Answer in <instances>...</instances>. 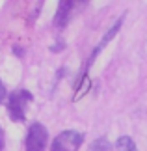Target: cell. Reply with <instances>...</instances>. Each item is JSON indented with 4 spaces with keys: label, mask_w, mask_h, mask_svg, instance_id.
<instances>
[{
    "label": "cell",
    "mask_w": 147,
    "mask_h": 151,
    "mask_svg": "<svg viewBox=\"0 0 147 151\" xmlns=\"http://www.w3.org/2000/svg\"><path fill=\"white\" fill-rule=\"evenodd\" d=\"M82 142H84V134L82 132L67 129L54 138V142L50 146V151H78Z\"/></svg>",
    "instance_id": "7a4b0ae2"
},
{
    "label": "cell",
    "mask_w": 147,
    "mask_h": 151,
    "mask_svg": "<svg viewBox=\"0 0 147 151\" xmlns=\"http://www.w3.org/2000/svg\"><path fill=\"white\" fill-rule=\"evenodd\" d=\"M32 101V93L26 90H15L9 95L8 101V110L13 121H24V112H26V104Z\"/></svg>",
    "instance_id": "6da1fadb"
},
{
    "label": "cell",
    "mask_w": 147,
    "mask_h": 151,
    "mask_svg": "<svg viewBox=\"0 0 147 151\" xmlns=\"http://www.w3.org/2000/svg\"><path fill=\"white\" fill-rule=\"evenodd\" d=\"M71 11H73V2H69V0L60 2L56 17H54V26L56 28H65V24L69 22V17H71Z\"/></svg>",
    "instance_id": "277c9868"
},
{
    "label": "cell",
    "mask_w": 147,
    "mask_h": 151,
    "mask_svg": "<svg viewBox=\"0 0 147 151\" xmlns=\"http://www.w3.org/2000/svg\"><path fill=\"white\" fill-rule=\"evenodd\" d=\"M90 151H112V146L106 138H97L90 146Z\"/></svg>",
    "instance_id": "52a82bcc"
},
{
    "label": "cell",
    "mask_w": 147,
    "mask_h": 151,
    "mask_svg": "<svg viewBox=\"0 0 147 151\" xmlns=\"http://www.w3.org/2000/svg\"><path fill=\"white\" fill-rule=\"evenodd\" d=\"M121 24H123V17H119V19H117V21L114 22V26H112V28H110V30H108L106 34H104V37H103V41H101V45H99V47L95 49L97 52H99V50H101V49L104 47V45H108V43H110V39H112V37H114V36H115V34H117V32H119V28H121Z\"/></svg>",
    "instance_id": "5b68a950"
},
{
    "label": "cell",
    "mask_w": 147,
    "mask_h": 151,
    "mask_svg": "<svg viewBox=\"0 0 147 151\" xmlns=\"http://www.w3.org/2000/svg\"><path fill=\"white\" fill-rule=\"evenodd\" d=\"M115 146H117V149H119V151H138L134 140H132V138H128V136H121L119 140L115 142Z\"/></svg>",
    "instance_id": "8992f818"
},
{
    "label": "cell",
    "mask_w": 147,
    "mask_h": 151,
    "mask_svg": "<svg viewBox=\"0 0 147 151\" xmlns=\"http://www.w3.org/2000/svg\"><path fill=\"white\" fill-rule=\"evenodd\" d=\"M49 132L41 123H34L26 136V151H45Z\"/></svg>",
    "instance_id": "3957f363"
},
{
    "label": "cell",
    "mask_w": 147,
    "mask_h": 151,
    "mask_svg": "<svg viewBox=\"0 0 147 151\" xmlns=\"http://www.w3.org/2000/svg\"><path fill=\"white\" fill-rule=\"evenodd\" d=\"M4 149V136H2V129H0V151Z\"/></svg>",
    "instance_id": "9c48e42d"
},
{
    "label": "cell",
    "mask_w": 147,
    "mask_h": 151,
    "mask_svg": "<svg viewBox=\"0 0 147 151\" xmlns=\"http://www.w3.org/2000/svg\"><path fill=\"white\" fill-rule=\"evenodd\" d=\"M6 99V86L2 84V80H0V103Z\"/></svg>",
    "instance_id": "ba28073f"
},
{
    "label": "cell",
    "mask_w": 147,
    "mask_h": 151,
    "mask_svg": "<svg viewBox=\"0 0 147 151\" xmlns=\"http://www.w3.org/2000/svg\"><path fill=\"white\" fill-rule=\"evenodd\" d=\"M13 52H15V54H22V50L19 47H13Z\"/></svg>",
    "instance_id": "30bf717a"
}]
</instances>
